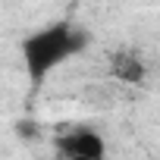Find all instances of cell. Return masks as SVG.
Wrapping results in <instances>:
<instances>
[{
  "instance_id": "277c9868",
  "label": "cell",
  "mask_w": 160,
  "mask_h": 160,
  "mask_svg": "<svg viewBox=\"0 0 160 160\" xmlns=\"http://www.w3.org/2000/svg\"><path fill=\"white\" fill-rule=\"evenodd\" d=\"M16 132H19L22 138H35V135H38V126H35V122H19Z\"/></svg>"
},
{
  "instance_id": "7a4b0ae2",
  "label": "cell",
  "mask_w": 160,
  "mask_h": 160,
  "mask_svg": "<svg viewBox=\"0 0 160 160\" xmlns=\"http://www.w3.org/2000/svg\"><path fill=\"white\" fill-rule=\"evenodd\" d=\"M57 148L66 154V157H88V160H104V138L94 132V129H72L66 135H60Z\"/></svg>"
},
{
  "instance_id": "3957f363",
  "label": "cell",
  "mask_w": 160,
  "mask_h": 160,
  "mask_svg": "<svg viewBox=\"0 0 160 160\" xmlns=\"http://www.w3.org/2000/svg\"><path fill=\"white\" fill-rule=\"evenodd\" d=\"M110 72L119 78V82H126V85H141V82H144V75H148L144 60H141L135 50H122V53H116Z\"/></svg>"
},
{
  "instance_id": "5b68a950",
  "label": "cell",
  "mask_w": 160,
  "mask_h": 160,
  "mask_svg": "<svg viewBox=\"0 0 160 160\" xmlns=\"http://www.w3.org/2000/svg\"><path fill=\"white\" fill-rule=\"evenodd\" d=\"M66 160H88V157H66Z\"/></svg>"
},
{
  "instance_id": "6da1fadb",
  "label": "cell",
  "mask_w": 160,
  "mask_h": 160,
  "mask_svg": "<svg viewBox=\"0 0 160 160\" xmlns=\"http://www.w3.org/2000/svg\"><path fill=\"white\" fill-rule=\"evenodd\" d=\"M85 44H88V32L75 28L72 22H53L22 41V60L35 82H44L60 63L85 50Z\"/></svg>"
}]
</instances>
